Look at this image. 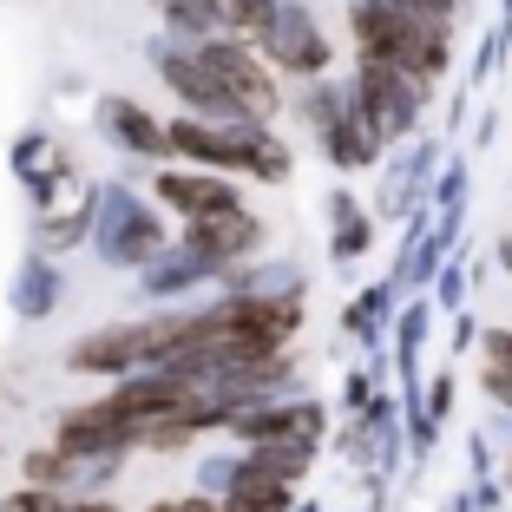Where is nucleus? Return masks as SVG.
I'll list each match as a JSON object with an SVG mask.
<instances>
[{
	"instance_id": "1",
	"label": "nucleus",
	"mask_w": 512,
	"mask_h": 512,
	"mask_svg": "<svg viewBox=\"0 0 512 512\" xmlns=\"http://www.w3.org/2000/svg\"><path fill=\"white\" fill-rule=\"evenodd\" d=\"M362 40L375 46V53H388L394 66H414V73H434L440 66V46L407 14H362Z\"/></svg>"
},
{
	"instance_id": "2",
	"label": "nucleus",
	"mask_w": 512,
	"mask_h": 512,
	"mask_svg": "<svg viewBox=\"0 0 512 512\" xmlns=\"http://www.w3.org/2000/svg\"><path fill=\"white\" fill-rule=\"evenodd\" d=\"M204 73L224 86V99L230 106H243V112H270L276 106V92H270V79L256 73L243 53H230V46H217V53H204Z\"/></svg>"
},
{
	"instance_id": "3",
	"label": "nucleus",
	"mask_w": 512,
	"mask_h": 512,
	"mask_svg": "<svg viewBox=\"0 0 512 512\" xmlns=\"http://www.w3.org/2000/svg\"><path fill=\"white\" fill-rule=\"evenodd\" d=\"M165 197L178 204V211H191V217H224V211H237L224 184H204V178H165Z\"/></svg>"
},
{
	"instance_id": "4",
	"label": "nucleus",
	"mask_w": 512,
	"mask_h": 512,
	"mask_svg": "<svg viewBox=\"0 0 512 512\" xmlns=\"http://www.w3.org/2000/svg\"><path fill=\"white\" fill-rule=\"evenodd\" d=\"M283 499H289V486L276 473H243L237 480V506H250V512H276Z\"/></svg>"
},
{
	"instance_id": "5",
	"label": "nucleus",
	"mask_w": 512,
	"mask_h": 512,
	"mask_svg": "<svg viewBox=\"0 0 512 512\" xmlns=\"http://www.w3.org/2000/svg\"><path fill=\"white\" fill-rule=\"evenodd\" d=\"M204 237H211L217 250H243V243L256 237V224H250V217H230V211H224V224H217V230H204Z\"/></svg>"
}]
</instances>
